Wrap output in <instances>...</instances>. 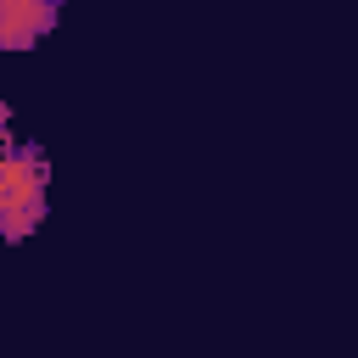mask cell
<instances>
[{
	"label": "cell",
	"instance_id": "obj_1",
	"mask_svg": "<svg viewBox=\"0 0 358 358\" xmlns=\"http://www.w3.org/2000/svg\"><path fill=\"white\" fill-rule=\"evenodd\" d=\"M50 207V162L39 145L11 140L0 151V241H28Z\"/></svg>",
	"mask_w": 358,
	"mask_h": 358
},
{
	"label": "cell",
	"instance_id": "obj_2",
	"mask_svg": "<svg viewBox=\"0 0 358 358\" xmlns=\"http://www.w3.org/2000/svg\"><path fill=\"white\" fill-rule=\"evenodd\" d=\"M62 22V0H0V50H34Z\"/></svg>",
	"mask_w": 358,
	"mask_h": 358
},
{
	"label": "cell",
	"instance_id": "obj_3",
	"mask_svg": "<svg viewBox=\"0 0 358 358\" xmlns=\"http://www.w3.org/2000/svg\"><path fill=\"white\" fill-rule=\"evenodd\" d=\"M6 145H11V106L0 101V151H6Z\"/></svg>",
	"mask_w": 358,
	"mask_h": 358
}]
</instances>
